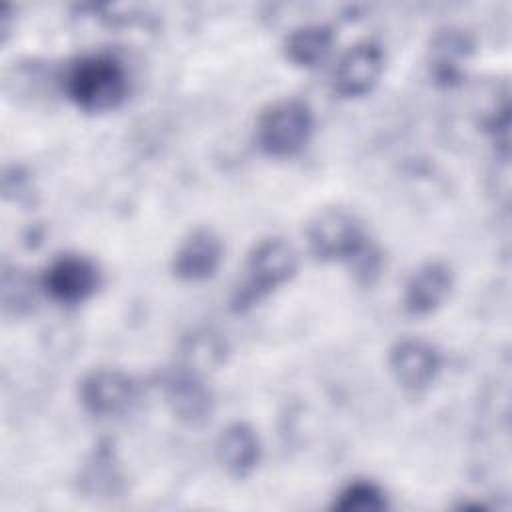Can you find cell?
<instances>
[{
  "instance_id": "obj_5",
  "label": "cell",
  "mask_w": 512,
  "mask_h": 512,
  "mask_svg": "<svg viewBox=\"0 0 512 512\" xmlns=\"http://www.w3.org/2000/svg\"><path fill=\"white\" fill-rule=\"evenodd\" d=\"M78 398L92 416L112 418L132 408L138 398V384L120 368H94L80 380Z\"/></svg>"
},
{
  "instance_id": "obj_14",
  "label": "cell",
  "mask_w": 512,
  "mask_h": 512,
  "mask_svg": "<svg viewBox=\"0 0 512 512\" xmlns=\"http://www.w3.org/2000/svg\"><path fill=\"white\" fill-rule=\"evenodd\" d=\"M334 48V30L328 24H302L284 40V56L298 68L320 66Z\"/></svg>"
},
{
  "instance_id": "obj_7",
  "label": "cell",
  "mask_w": 512,
  "mask_h": 512,
  "mask_svg": "<svg viewBox=\"0 0 512 512\" xmlns=\"http://www.w3.org/2000/svg\"><path fill=\"white\" fill-rule=\"evenodd\" d=\"M162 392L172 414L188 426H202L214 412L212 390L190 366L170 370L162 380Z\"/></svg>"
},
{
  "instance_id": "obj_10",
  "label": "cell",
  "mask_w": 512,
  "mask_h": 512,
  "mask_svg": "<svg viewBox=\"0 0 512 512\" xmlns=\"http://www.w3.org/2000/svg\"><path fill=\"white\" fill-rule=\"evenodd\" d=\"M454 288V272L444 260L420 264L406 280L402 292L404 312L410 316H428L436 312Z\"/></svg>"
},
{
  "instance_id": "obj_12",
  "label": "cell",
  "mask_w": 512,
  "mask_h": 512,
  "mask_svg": "<svg viewBox=\"0 0 512 512\" xmlns=\"http://www.w3.org/2000/svg\"><path fill=\"white\" fill-rule=\"evenodd\" d=\"M216 458L218 464L232 476V478H248L260 458H262V444L256 430L246 422H232L216 438Z\"/></svg>"
},
{
  "instance_id": "obj_3",
  "label": "cell",
  "mask_w": 512,
  "mask_h": 512,
  "mask_svg": "<svg viewBox=\"0 0 512 512\" xmlns=\"http://www.w3.org/2000/svg\"><path fill=\"white\" fill-rule=\"evenodd\" d=\"M316 118L308 102L282 98L272 102L258 118L256 144L270 158L300 154L314 134Z\"/></svg>"
},
{
  "instance_id": "obj_6",
  "label": "cell",
  "mask_w": 512,
  "mask_h": 512,
  "mask_svg": "<svg viewBox=\"0 0 512 512\" xmlns=\"http://www.w3.org/2000/svg\"><path fill=\"white\" fill-rule=\"evenodd\" d=\"M100 286L98 266L82 254L56 256L42 274L44 292L58 304H80Z\"/></svg>"
},
{
  "instance_id": "obj_16",
  "label": "cell",
  "mask_w": 512,
  "mask_h": 512,
  "mask_svg": "<svg viewBox=\"0 0 512 512\" xmlns=\"http://www.w3.org/2000/svg\"><path fill=\"white\" fill-rule=\"evenodd\" d=\"M120 480L118 470L112 462L110 446H98L92 456V462L84 470V482L92 490H114V484Z\"/></svg>"
},
{
  "instance_id": "obj_11",
  "label": "cell",
  "mask_w": 512,
  "mask_h": 512,
  "mask_svg": "<svg viewBox=\"0 0 512 512\" xmlns=\"http://www.w3.org/2000/svg\"><path fill=\"white\" fill-rule=\"evenodd\" d=\"M224 258V244L210 228L192 230L176 248L172 272L184 282H204L216 274Z\"/></svg>"
},
{
  "instance_id": "obj_13",
  "label": "cell",
  "mask_w": 512,
  "mask_h": 512,
  "mask_svg": "<svg viewBox=\"0 0 512 512\" xmlns=\"http://www.w3.org/2000/svg\"><path fill=\"white\" fill-rule=\"evenodd\" d=\"M472 54V40L466 32L450 28L436 34L430 46V76L436 84L452 88L464 78V64Z\"/></svg>"
},
{
  "instance_id": "obj_1",
  "label": "cell",
  "mask_w": 512,
  "mask_h": 512,
  "mask_svg": "<svg viewBox=\"0 0 512 512\" xmlns=\"http://www.w3.org/2000/svg\"><path fill=\"white\" fill-rule=\"evenodd\" d=\"M64 90L76 108L102 114L124 104L130 90L126 66L112 54L78 58L64 76Z\"/></svg>"
},
{
  "instance_id": "obj_9",
  "label": "cell",
  "mask_w": 512,
  "mask_h": 512,
  "mask_svg": "<svg viewBox=\"0 0 512 512\" xmlns=\"http://www.w3.org/2000/svg\"><path fill=\"white\" fill-rule=\"evenodd\" d=\"M384 70V50L378 42L360 40L338 60L334 70V92L342 98H360L378 84Z\"/></svg>"
},
{
  "instance_id": "obj_8",
  "label": "cell",
  "mask_w": 512,
  "mask_h": 512,
  "mask_svg": "<svg viewBox=\"0 0 512 512\" xmlns=\"http://www.w3.org/2000/svg\"><path fill=\"white\" fill-rule=\"evenodd\" d=\"M388 368L398 386L408 392H422L436 380L442 356L428 340L402 338L390 348Z\"/></svg>"
},
{
  "instance_id": "obj_15",
  "label": "cell",
  "mask_w": 512,
  "mask_h": 512,
  "mask_svg": "<svg viewBox=\"0 0 512 512\" xmlns=\"http://www.w3.org/2000/svg\"><path fill=\"white\" fill-rule=\"evenodd\" d=\"M338 512H382L388 508L386 492L372 480L348 482L332 504Z\"/></svg>"
},
{
  "instance_id": "obj_2",
  "label": "cell",
  "mask_w": 512,
  "mask_h": 512,
  "mask_svg": "<svg viewBox=\"0 0 512 512\" xmlns=\"http://www.w3.org/2000/svg\"><path fill=\"white\" fill-rule=\"evenodd\" d=\"M296 270L298 254L288 240L280 236L258 240L248 252L242 280L232 292V310L246 312L276 288L284 286Z\"/></svg>"
},
{
  "instance_id": "obj_4",
  "label": "cell",
  "mask_w": 512,
  "mask_h": 512,
  "mask_svg": "<svg viewBox=\"0 0 512 512\" xmlns=\"http://www.w3.org/2000/svg\"><path fill=\"white\" fill-rule=\"evenodd\" d=\"M308 248L322 262H350L366 250V230L354 212L328 206L318 210L306 226Z\"/></svg>"
}]
</instances>
